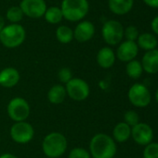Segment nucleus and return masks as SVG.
<instances>
[{
    "label": "nucleus",
    "mask_w": 158,
    "mask_h": 158,
    "mask_svg": "<svg viewBox=\"0 0 158 158\" xmlns=\"http://www.w3.org/2000/svg\"><path fill=\"white\" fill-rule=\"evenodd\" d=\"M6 25H5V19L0 15V31L3 30V28L5 27Z\"/></svg>",
    "instance_id": "473e14b6"
},
{
    "label": "nucleus",
    "mask_w": 158,
    "mask_h": 158,
    "mask_svg": "<svg viewBox=\"0 0 158 158\" xmlns=\"http://www.w3.org/2000/svg\"><path fill=\"white\" fill-rule=\"evenodd\" d=\"M34 136L33 126L26 121L15 122L10 128L11 139L19 144H26L30 143Z\"/></svg>",
    "instance_id": "1a4fd4ad"
},
{
    "label": "nucleus",
    "mask_w": 158,
    "mask_h": 158,
    "mask_svg": "<svg viewBox=\"0 0 158 158\" xmlns=\"http://www.w3.org/2000/svg\"><path fill=\"white\" fill-rule=\"evenodd\" d=\"M126 72H127L128 76L130 77L131 79H134V80L139 79L143 72L142 63L136 59H133V60L128 62L127 67H126Z\"/></svg>",
    "instance_id": "5701e85b"
},
{
    "label": "nucleus",
    "mask_w": 158,
    "mask_h": 158,
    "mask_svg": "<svg viewBox=\"0 0 158 158\" xmlns=\"http://www.w3.org/2000/svg\"><path fill=\"white\" fill-rule=\"evenodd\" d=\"M143 158H158V143H150L143 151Z\"/></svg>",
    "instance_id": "a878e982"
},
{
    "label": "nucleus",
    "mask_w": 158,
    "mask_h": 158,
    "mask_svg": "<svg viewBox=\"0 0 158 158\" xmlns=\"http://www.w3.org/2000/svg\"><path fill=\"white\" fill-rule=\"evenodd\" d=\"M23 15L31 19H39L44 17L47 8L45 0H21L20 3Z\"/></svg>",
    "instance_id": "9d476101"
},
{
    "label": "nucleus",
    "mask_w": 158,
    "mask_h": 158,
    "mask_svg": "<svg viewBox=\"0 0 158 158\" xmlns=\"http://www.w3.org/2000/svg\"><path fill=\"white\" fill-rule=\"evenodd\" d=\"M58 158H59V157H58Z\"/></svg>",
    "instance_id": "c9c22d12"
},
{
    "label": "nucleus",
    "mask_w": 158,
    "mask_h": 158,
    "mask_svg": "<svg viewBox=\"0 0 158 158\" xmlns=\"http://www.w3.org/2000/svg\"><path fill=\"white\" fill-rule=\"evenodd\" d=\"M140 33L139 30L134 25H129L126 29H124V37H126L127 41H133L136 42Z\"/></svg>",
    "instance_id": "bb28decb"
},
{
    "label": "nucleus",
    "mask_w": 158,
    "mask_h": 158,
    "mask_svg": "<svg viewBox=\"0 0 158 158\" xmlns=\"http://www.w3.org/2000/svg\"><path fill=\"white\" fill-rule=\"evenodd\" d=\"M102 35L107 44L116 45L120 44L124 38V27L117 20H107L102 26Z\"/></svg>",
    "instance_id": "423d86ee"
},
{
    "label": "nucleus",
    "mask_w": 158,
    "mask_h": 158,
    "mask_svg": "<svg viewBox=\"0 0 158 158\" xmlns=\"http://www.w3.org/2000/svg\"><path fill=\"white\" fill-rule=\"evenodd\" d=\"M61 9L66 20L81 21L89 11V3L88 0H62Z\"/></svg>",
    "instance_id": "7ed1b4c3"
},
{
    "label": "nucleus",
    "mask_w": 158,
    "mask_h": 158,
    "mask_svg": "<svg viewBox=\"0 0 158 158\" xmlns=\"http://www.w3.org/2000/svg\"><path fill=\"white\" fill-rule=\"evenodd\" d=\"M95 34V26L88 20L79 21L74 30V39L79 43L88 42Z\"/></svg>",
    "instance_id": "ddd939ff"
},
{
    "label": "nucleus",
    "mask_w": 158,
    "mask_h": 158,
    "mask_svg": "<svg viewBox=\"0 0 158 158\" xmlns=\"http://www.w3.org/2000/svg\"><path fill=\"white\" fill-rule=\"evenodd\" d=\"M67 147V139L60 132L47 134L42 142V151L48 158L61 157L66 152Z\"/></svg>",
    "instance_id": "f03ea898"
},
{
    "label": "nucleus",
    "mask_w": 158,
    "mask_h": 158,
    "mask_svg": "<svg viewBox=\"0 0 158 158\" xmlns=\"http://www.w3.org/2000/svg\"><path fill=\"white\" fill-rule=\"evenodd\" d=\"M0 141H1V139H0Z\"/></svg>",
    "instance_id": "f704fd0d"
},
{
    "label": "nucleus",
    "mask_w": 158,
    "mask_h": 158,
    "mask_svg": "<svg viewBox=\"0 0 158 158\" xmlns=\"http://www.w3.org/2000/svg\"><path fill=\"white\" fill-rule=\"evenodd\" d=\"M131 137L139 145L146 146L152 143L154 139V131L148 124L139 122L131 128Z\"/></svg>",
    "instance_id": "9b49d317"
},
{
    "label": "nucleus",
    "mask_w": 158,
    "mask_h": 158,
    "mask_svg": "<svg viewBox=\"0 0 158 158\" xmlns=\"http://www.w3.org/2000/svg\"><path fill=\"white\" fill-rule=\"evenodd\" d=\"M116 150L115 140L108 134L98 133L90 140L89 154L93 158H114Z\"/></svg>",
    "instance_id": "f257e3e1"
},
{
    "label": "nucleus",
    "mask_w": 158,
    "mask_h": 158,
    "mask_svg": "<svg viewBox=\"0 0 158 158\" xmlns=\"http://www.w3.org/2000/svg\"><path fill=\"white\" fill-rule=\"evenodd\" d=\"M7 112L8 117L15 122L25 121L31 112L29 103L22 97H14L7 104Z\"/></svg>",
    "instance_id": "39448f33"
},
{
    "label": "nucleus",
    "mask_w": 158,
    "mask_h": 158,
    "mask_svg": "<svg viewBox=\"0 0 158 158\" xmlns=\"http://www.w3.org/2000/svg\"><path fill=\"white\" fill-rule=\"evenodd\" d=\"M131 137V127L125 122L115 125L113 131V139L117 143H125Z\"/></svg>",
    "instance_id": "6ab92c4d"
},
{
    "label": "nucleus",
    "mask_w": 158,
    "mask_h": 158,
    "mask_svg": "<svg viewBox=\"0 0 158 158\" xmlns=\"http://www.w3.org/2000/svg\"><path fill=\"white\" fill-rule=\"evenodd\" d=\"M20 78V73L15 68H5L0 70V87L12 88L18 84Z\"/></svg>",
    "instance_id": "4468645a"
},
{
    "label": "nucleus",
    "mask_w": 158,
    "mask_h": 158,
    "mask_svg": "<svg viewBox=\"0 0 158 158\" xmlns=\"http://www.w3.org/2000/svg\"><path fill=\"white\" fill-rule=\"evenodd\" d=\"M0 158H18L16 156L12 155V154H3L0 155Z\"/></svg>",
    "instance_id": "2f4dec72"
},
{
    "label": "nucleus",
    "mask_w": 158,
    "mask_h": 158,
    "mask_svg": "<svg viewBox=\"0 0 158 158\" xmlns=\"http://www.w3.org/2000/svg\"><path fill=\"white\" fill-rule=\"evenodd\" d=\"M65 90L67 95L76 102L86 100L89 94L90 88L88 82L80 78H73L65 84Z\"/></svg>",
    "instance_id": "0eeeda50"
},
{
    "label": "nucleus",
    "mask_w": 158,
    "mask_h": 158,
    "mask_svg": "<svg viewBox=\"0 0 158 158\" xmlns=\"http://www.w3.org/2000/svg\"><path fill=\"white\" fill-rule=\"evenodd\" d=\"M114 158H115V157H114Z\"/></svg>",
    "instance_id": "e433bc0d"
},
{
    "label": "nucleus",
    "mask_w": 158,
    "mask_h": 158,
    "mask_svg": "<svg viewBox=\"0 0 158 158\" xmlns=\"http://www.w3.org/2000/svg\"><path fill=\"white\" fill-rule=\"evenodd\" d=\"M137 44L140 48L145 51H150V50L156 49L158 41L153 33L145 32L139 35L137 39Z\"/></svg>",
    "instance_id": "aec40b11"
},
{
    "label": "nucleus",
    "mask_w": 158,
    "mask_h": 158,
    "mask_svg": "<svg viewBox=\"0 0 158 158\" xmlns=\"http://www.w3.org/2000/svg\"><path fill=\"white\" fill-rule=\"evenodd\" d=\"M115 53L109 46L101 48L97 54V63L102 69L112 68L115 62Z\"/></svg>",
    "instance_id": "dca6fc26"
},
{
    "label": "nucleus",
    "mask_w": 158,
    "mask_h": 158,
    "mask_svg": "<svg viewBox=\"0 0 158 158\" xmlns=\"http://www.w3.org/2000/svg\"><path fill=\"white\" fill-rule=\"evenodd\" d=\"M128 97L129 102L134 106L140 108L148 106L152 100V95L149 89L142 83L133 84L129 90Z\"/></svg>",
    "instance_id": "6e6552de"
},
{
    "label": "nucleus",
    "mask_w": 158,
    "mask_h": 158,
    "mask_svg": "<svg viewBox=\"0 0 158 158\" xmlns=\"http://www.w3.org/2000/svg\"><path fill=\"white\" fill-rule=\"evenodd\" d=\"M151 28L154 31V33H156V35H158V16L156 17L151 23Z\"/></svg>",
    "instance_id": "c756f323"
},
{
    "label": "nucleus",
    "mask_w": 158,
    "mask_h": 158,
    "mask_svg": "<svg viewBox=\"0 0 158 158\" xmlns=\"http://www.w3.org/2000/svg\"><path fill=\"white\" fill-rule=\"evenodd\" d=\"M147 6L154 7V8H158V0H142Z\"/></svg>",
    "instance_id": "7c9ffc66"
},
{
    "label": "nucleus",
    "mask_w": 158,
    "mask_h": 158,
    "mask_svg": "<svg viewBox=\"0 0 158 158\" xmlns=\"http://www.w3.org/2000/svg\"><path fill=\"white\" fill-rule=\"evenodd\" d=\"M156 102L158 103V89L156 90Z\"/></svg>",
    "instance_id": "72a5a7b5"
},
{
    "label": "nucleus",
    "mask_w": 158,
    "mask_h": 158,
    "mask_svg": "<svg viewBox=\"0 0 158 158\" xmlns=\"http://www.w3.org/2000/svg\"><path fill=\"white\" fill-rule=\"evenodd\" d=\"M91 156L89 154V151L81 148V147H76L74 148L70 151L68 158H90Z\"/></svg>",
    "instance_id": "cd10ccee"
},
{
    "label": "nucleus",
    "mask_w": 158,
    "mask_h": 158,
    "mask_svg": "<svg viewBox=\"0 0 158 158\" xmlns=\"http://www.w3.org/2000/svg\"><path fill=\"white\" fill-rule=\"evenodd\" d=\"M26 38V31L20 23L6 25L0 31V43L7 48H16L21 45Z\"/></svg>",
    "instance_id": "20e7f679"
},
{
    "label": "nucleus",
    "mask_w": 158,
    "mask_h": 158,
    "mask_svg": "<svg viewBox=\"0 0 158 158\" xmlns=\"http://www.w3.org/2000/svg\"><path fill=\"white\" fill-rule=\"evenodd\" d=\"M56 38L61 44H69L74 40V30L66 25H61L56 30Z\"/></svg>",
    "instance_id": "4be33fe9"
},
{
    "label": "nucleus",
    "mask_w": 158,
    "mask_h": 158,
    "mask_svg": "<svg viewBox=\"0 0 158 158\" xmlns=\"http://www.w3.org/2000/svg\"><path fill=\"white\" fill-rule=\"evenodd\" d=\"M124 120H125L124 121L125 123H127L129 126H130L132 128L140 122V117L136 111L129 110L124 115Z\"/></svg>",
    "instance_id": "393cba45"
},
{
    "label": "nucleus",
    "mask_w": 158,
    "mask_h": 158,
    "mask_svg": "<svg viewBox=\"0 0 158 158\" xmlns=\"http://www.w3.org/2000/svg\"><path fill=\"white\" fill-rule=\"evenodd\" d=\"M67 93L65 90V86L61 84L53 85L47 92V99L53 105L61 104L66 98Z\"/></svg>",
    "instance_id": "a211bd4d"
},
{
    "label": "nucleus",
    "mask_w": 158,
    "mask_h": 158,
    "mask_svg": "<svg viewBox=\"0 0 158 158\" xmlns=\"http://www.w3.org/2000/svg\"><path fill=\"white\" fill-rule=\"evenodd\" d=\"M139 54V46L136 42L124 41L120 43L116 50V57L122 62H129L136 58Z\"/></svg>",
    "instance_id": "f8f14e48"
},
{
    "label": "nucleus",
    "mask_w": 158,
    "mask_h": 158,
    "mask_svg": "<svg viewBox=\"0 0 158 158\" xmlns=\"http://www.w3.org/2000/svg\"><path fill=\"white\" fill-rule=\"evenodd\" d=\"M44 18L46 21L49 24H59L63 19V15L61 7L50 6L47 8L44 14Z\"/></svg>",
    "instance_id": "412c9836"
},
{
    "label": "nucleus",
    "mask_w": 158,
    "mask_h": 158,
    "mask_svg": "<svg viewBox=\"0 0 158 158\" xmlns=\"http://www.w3.org/2000/svg\"><path fill=\"white\" fill-rule=\"evenodd\" d=\"M141 63L143 70L148 74L158 73V49L146 51Z\"/></svg>",
    "instance_id": "2eb2a0df"
},
{
    "label": "nucleus",
    "mask_w": 158,
    "mask_h": 158,
    "mask_svg": "<svg viewBox=\"0 0 158 158\" xmlns=\"http://www.w3.org/2000/svg\"><path fill=\"white\" fill-rule=\"evenodd\" d=\"M134 0H108L109 9L118 16L128 14L133 7Z\"/></svg>",
    "instance_id": "f3484780"
},
{
    "label": "nucleus",
    "mask_w": 158,
    "mask_h": 158,
    "mask_svg": "<svg viewBox=\"0 0 158 158\" xmlns=\"http://www.w3.org/2000/svg\"><path fill=\"white\" fill-rule=\"evenodd\" d=\"M58 79L62 83H67L69 81L73 79V73L72 70L69 68H62L58 72Z\"/></svg>",
    "instance_id": "c85d7f7f"
},
{
    "label": "nucleus",
    "mask_w": 158,
    "mask_h": 158,
    "mask_svg": "<svg viewBox=\"0 0 158 158\" xmlns=\"http://www.w3.org/2000/svg\"><path fill=\"white\" fill-rule=\"evenodd\" d=\"M23 12L20 6H10L6 13V18L10 23H20L23 19Z\"/></svg>",
    "instance_id": "b1692460"
}]
</instances>
